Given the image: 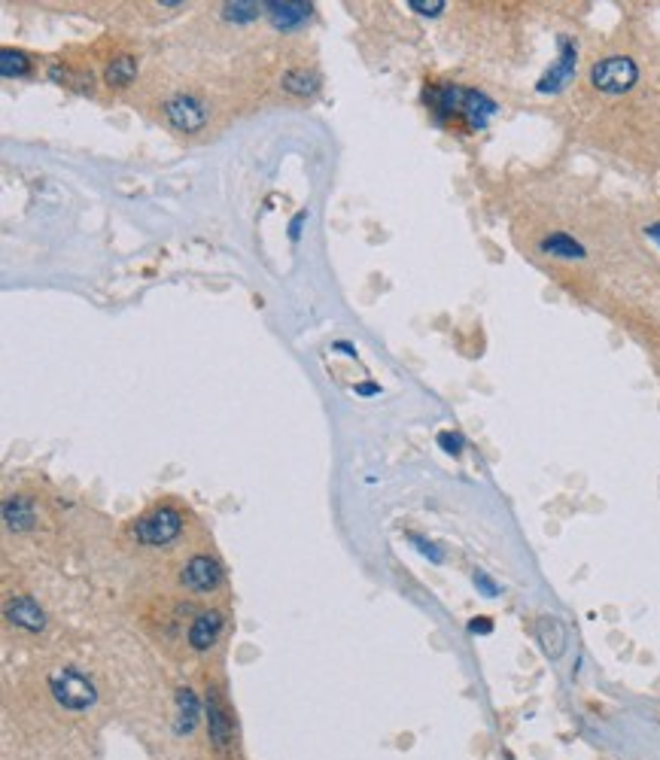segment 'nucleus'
<instances>
[{"instance_id": "a211bd4d", "label": "nucleus", "mask_w": 660, "mask_h": 760, "mask_svg": "<svg viewBox=\"0 0 660 760\" xmlns=\"http://www.w3.org/2000/svg\"><path fill=\"white\" fill-rule=\"evenodd\" d=\"M177 703H180V721H177V733H189L198 721V700L189 688L177 691Z\"/></svg>"}, {"instance_id": "393cba45", "label": "nucleus", "mask_w": 660, "mask_h": 760, "mask_svg": "<svg viewBox=\"0 0 660 760\" xmlns=\"http://www.w3.org/2000/svg\"><path fill=\"white\" fill-rule=\"evenodd\" d=\"M469 630H472V633H490V630H493V624L484 618V621H472V624H469Z\"/></svg>"}, {"instance_id": "f8f14e48", "label": "nucleus", "mask_w": 660, "mask_h": 760, "mask_svg": "<svg viewBox=\"0 0 660 760\" xmlns=\"http://www.w3.org/2000/svg\"><path fill=\"white\" fill-rule=\"evenodd\" d=\"M4 520L13 532H25L37 523V508H34V499L31 496H7L4 502Z\"/></svg>"}, {"instance_id": "6e6552de", "label": "nucleus", "mask_w": 660, "mask_h": 760, "mask_svg": "<svg viewBox=\"0 0 660 760\" xmlns=\"http://www.w3.org/2000/svg\"><path fill=\"white\" fill-rule=\"evenodd\" d=\"M165 116H168V122H171L177 131H186V134L201 131L204 122H207L204 104H201L198 98H192V95H177V98H171V101L165 104Z\"/></svg>"}, {"instance_id": "a878e982", "label": "nucleus", "mask_w": 660, "mask_h": 760, "mask_svg": "<svg viewBox=\"0 0 660 760\" xmlns=\"http://www.w3.org/2000/svg\"><path fill=\"white\" fill-rule=\"evenodd\" d=\"M645 235H648L651 241H657V244H660V222H651V225L645 228Z\"/></svg>"}, {"instance_id": "39448f33", "label": "nucleus", "mask_w": 660, "mask_h": 760, "mask_svg": "<svg viewBox=\"0 0 660 760\" xmlns=\"http://www.w3.org/2000/svg\"><path fill=\"white\" fill-rule=\"evenodd\" d=\"M575 67H578V46L572 37H560L557 40V61L542 73V80L536 83L539 95H557L563 92L572 80H575Z\"/></svg>"}, {"instance_id": "6ab92c4d", "label": "nucleus", "mask_w": 660, "mask_h": 760, "mask_svg": "<svg viewBox=\"0 0 660 760\" xmlns=\"http://www.w3.org/2000/svg\"><path fill=\"white\" fill-rule=\"evenodd\" d=\"M226 19L229 22H253L259 16V4H253V0H235V4H226Z\"/></svg>"}, {"instance_id": "20e7f679", "label": "nucleus", "mask_w": 660, "mask_h": 760, "mask_svg": "<svg viewBox=\"0 0 660 760\" xmlns=\"http://www.w3.org/2000/svg\"><path fill=\"white\" fill-rule=\"evenodd\" d=\"M591 83L606 95H624L639 83V67L630 55H609L591 67Z\"/></svg>"}, {"instance_id": "dca6fc26", "label": "nucleus", "mask_w": 660, "mask_h": 760, "mask_svg": "<svg viewBox=\"0 0 660 760\" xmlns=\"http://www.w3.org/2000/svg\"><path fill=\"white\" fill-rule=\"evenodd\" d=\"M283 89H286L289 95L308 98V95H317L320 80H317V73H311V70H286V73H283Z\"/></svg>"}, {"instance_id": "aec40b11", "label": "nucleus", "mask_w": 660, "mask_h": 760, "mask_svg": "<svg viewBox=\"0 0 660 760\" xmlns=\"http://www.w3.org/2000/svg\"><path fill=\"white\" fill-rule=\"evenodd\" d=\"M438 444H442L448 453L460 456V453H463V444H466V438H463L460 432H451V429H445V432H438Z\"/></svg>"}, {"instance_id": "ddd939ff", "label": "nucleus", "mask_w": 660, "mask_h": 760, "mask_svg": "<svg viewBox=\"0 0 660 760\" xmlns=\"http://www.w3.org/2000/svg\"><path fill=\"white\" fill-rule=\"evenodd\" d=\"M539 250L545 253V256H557V259H584L588 253H584V247L572 238V235H566V232H551V235H545L542 241H539Z\"/></svg>"}, {"instance_id": "9b49d317", "label": "nucleus", "mask_w": 660, "mask_h": 760, "mask_svg": "<svg viewBox=\"0 0 660 760\" xmlns=\"http://www.w3.org/2000/svg\"><path fill=\"white\" fill-rule=\"evenodd\" d=\"M223 627H226L223 612H216V608H210V612H201L192 621V627H189V645H192V651L213 648L216 639H219V633H223Z\"/></svg>"}, {"instance_id": "423d86ee", "label": "nucleus", "mask_w": 660, "mask_h": 760, "mask_svg": "<svg viewBox=\"0 0 660 760\" xmlns=\"http://www.w3.org/2000/svg\"><path fill=\"white\" fill-rule=\"evenodd\" d=\"M180 581L189 593L207 596L223 584V569H219V563L210 554H195V557L186 560V566L180 572Z\"/></svg>"}, {"instance_id": "bb28decb", "label": "nucleus", "mask_w": 660, "mask_h": 760, "mask_svg": "<svg viewBox=\"0 0 660 760\" xmlns=\"http://www.w3.org/2000/svg\"><path fill=\"white\" fill-rule=\"evenodd\" d=\"M356 393H362V396H375V393H378V384H359V387H356Z\"/></svg>"}, {"instance_id": "4be33fe9", "label": "nucleus", "mask_w": 660, "mask_h": 760, "mask_svg": "<svg viewBox=\"0 0 660 760\" xmlns=\"http://www.w3.org/2000/svg\"><path fill=\"white\" fill-rule=\"evenodd\" d=\"M308 222V210H299L296 216H292L289 222V241H299L302 238V225Z\"/></svg>"}, {"instance_id": "f3484780", "label": "nucleus", "mask_w": 660, "mask_h": 760, "mask_svg": "<svg viewBox=\"0 0 660 760\" xmlns=\"http://www.w3.org/2000/svg\"><path fill=\"white\" fill-rule=\"evenodd\" d=\"M28 70H31V61H28L25 52H19V49H4V52H0V73H4L7 80H19V76H28Z\"/></svg>"}, {"instance_id": "412c9836", "label": "nucleus", "mask_w": 660, "mask_h": 760, "mask_svg": "<svg viewBox=\"0 0 660 760\" xmlns=\"http://www.w3.org/2000/svg\"><path fill=\"white\" fill-rule=\"evenodd\" d=\"M408 10H414L420 16H442L445 0H432V4H423V0H408Z\"/></svg>"}, {"instance_id": "f257e3e1", "label": "nucleus", "mask_w": 660, "mask_h": 760, "mask_svg": "<svg viewBox=\"0 0 660 760\" xmlns=\"http://www.w3.org/2000/svg\"><path fill=\"white\" fill-rule=\"evenodd\" d=\"M426 107L432 113V119L457 134H475L484 131L487 122L496 113V101L487 98L478 89H463L454 83H432L423 92Z\"/></svg>"}, {"instance_id": "b1692460", "label": "nucleus", "mask_w": 660, "mask_h": 760, "mask_svg": "<svg viewBox=\"0 0 660 760\" xmlns=\"http://www.w3.org/2000/svg\"><path fill=\"white\" fill-rule=\"evenodd\" d=\"M475 584L481 587V590H487V596H496L499 590H496V584L484 575V572H475Z\"/></svg>"}, {"instance_id": "7ed1b4c3", "label": "nucleus", "mask_w": 660, "mask_h": 760, "mask_svg": "<svg viewBox=\"0 0 660 760\" xmlns=\"http://www.w3.org/2000/svg\"><path fill=\"white\" fill-rule=\"evenodd\" d=\"M49 691L58 700V706H64L67 712H86L98 700L95 681L83 669H77V666L55 669L49 675Z\"/></svg>"}, {"instance_id": "5701e85b", "label": "nucleus", "mask_w": 660, "mask_h": 760, "mask_svg": "<svg viewBox=\"0 0 660 760\" xmlns=\"http://www.w3.org/2000/svg\"><path fill=\"white\" fill-rule=\"evenodd\" d=\"M411 542H417V548H420V551H423L426 557H432L435 563H442V551H435V548H432L429 542H423V539H417V536H411Z\"/></svg>"}, {"instance_id": "cd10ccee", "label": "nucleus", "mask_w": 660, "mask_h": 760, "mask_svg": "<svg viewBox=\"0 0 660 760\" xmlns=\"http://www.w3.org/2000/svg\"><path fill=\"white\" fill-rule=\"evenodd\" d=\"M335 347H338V350H341V353H347V356H356V350H353V344H347V341H338V344H335Z\"/></svg>"}, {"instance_id": "f03ea898", "label": "nucleus", "mask_w": 660, "mask_h": 760, "mask_svg": "<svg viewBox=\"0 0 660 760\" xmlns=\"http://www.w3.org/2000/svg\"><path fill=\"white\" fill-rule=\"evenodd\" d=\"M180 532H183V511L171 505H159L131 523V536L146 548H165L180 539Z\"/></svg>"}, {"instance_id": "0eeeda50", "label": "nucleus", "mask_w": 660, "mask_h": 760, "mask_svg": "<svg viewBox=\"0 0 660 760\" xmlns=\"http://www.w3.org/2000/svg\"><path fill=\"white\" fill-rule=\"evenodd\" d=\"M207 733H210L213 748H219V751H229L232 742H235L232 712H229L223 694H219L216 688H207Z\"/></svg>"}, {"instance_id": "2eb2a0df", "label": "nucleus", "mask_w": 660, "mask_h": 760, "mask_svg": "<svg viewBox=\"0 0 660 760\" xmlns=\"http://www.w3.org/2000/svg\"><path fill=\"white\" fill-rule=\"evenodd\" d=\"M134 76H137V58H134V55H119V58H113V61L107 64V70H104L107 86H116V89L131 86Z\"/></svg>"}, {"instance_id": "1a4fd4ad", "label": "nucleus", "mask_w": 660, "mask_h": 760, "mask_svg": "<svg viewBox=\"0 0 660 760\" xmlns=\"http://www.w3.org/2000/svg\"><path fill=\"white\" fill-rule=\"evenodd\" d=\"M265 10H268V19L277 31H296L314 13V7L305 4V0H268Z\"/></svg>"}, {"instance_id": "9d476101", "label": "nucleus", "mask_w": 660, "mask_h": 760, "mask_svg": "<svg viewBox=\"0 0 660 760\" xmlns=\"http://www.w3.org/2000/svg\"><path fill=\"white\" fill-rule=\"evenodd\" d=\"M4 615H7L10 624L22 627L28 633H40L46 627V612L37 605L34 596H16V599H10L7 608H4Z\"/></svg>"}, {"instance_id": "4468645a", "label": "nucleus", "mask_w": 660, "mask_h": 760, "mask_svg": "<svg viewBox=\"0 0 660 760\" xmlns=\"http://www.w3.org/2000/svg\"><path fill=\"white\" fill-rule=\"evenodd\" d=\"M536 636H539V642H542V648H545L548 657H560L563 654V648H566V630H563V624L557 618H551V615L539 618L536 621Z\"/></svg>"}]
</instances>
